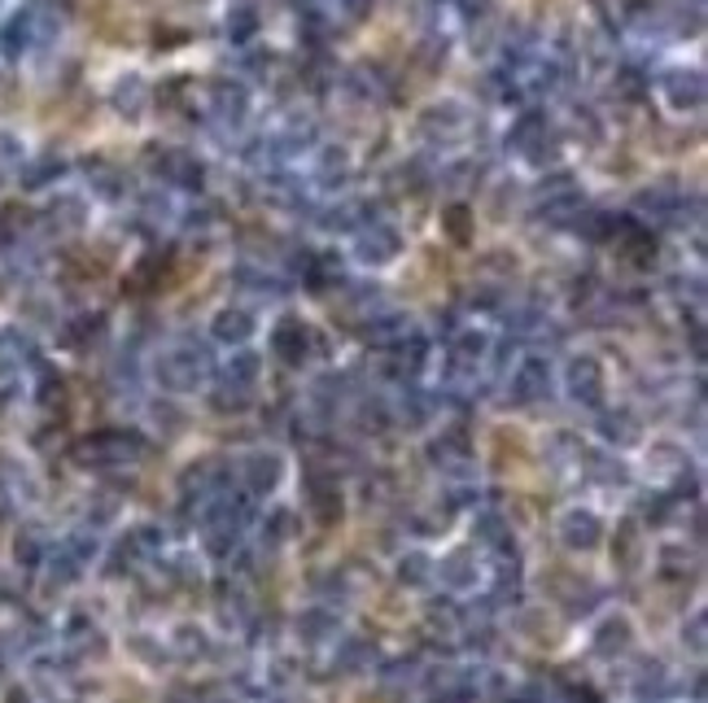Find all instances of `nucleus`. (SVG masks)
Returning a JSON list of instances; mask_svg holds the SVG:
<instances>
[{
    "mask_svg": "<svg viewBox=\"0 0 708 703\" xmlns=\"http://www.w3.org/2000/svg\"><path fill=\"white\" fill-rule=\"evenodd\" d=\"M284 481V459L276 450H254L241 459V493L245 498H263Z\"/></svg>",
    "mask_w": 708,
    "mask_h": 703,
    "instance_id": "10",
    "label": "nucleus"
},
{
    "mask_svg": "<svg viewBox=\"0 0 708 703\" xmlns=\"http://www.w3.org/2000/svg\"><path fill=\"white\" fill-rule=\"evenodd\" d=\"M202 520H206V551L223 560V556H232V551L241 547V538H245V529H250V498L223 490L211 507H206Z\"/></svg>",
    "mask_w": 708,
    "mask_h": 703,
    "instance_id": "2",
    "label": "nucleus"
},
{
    "mask_svg": "<svg viewBox=\"0 0 708 703\" xmlns=\"http://www.w3.org/2000/svg\"><path fill=\"white\" fill-rule=\"evenodd\" d=\"M259 35V9L254 4H232L227 9V40L232 44H250Z\"/></svg>",
    "mask_w": 708,
    "mask_h": 703,
    "instance_id": "26",
    "label": "nucleus"
},
{
    "mask_svg": "<svg viewBox=\"0 0 708 703\" xmlns=\"http://www.w3.org/2000/svg\"><path fill=\"white\" fill-rule=\"evenodd\" d=\"M272 350L281 354L284 363H302L306 350H311V328L302 324V319H281L276 328H272Z\"/></svg>",
    "mask_w": 708,
    "mask_h": 703,
    "instance_id": "19",
    "label": "nucleus"
},
{
    "mask_svg": "<svg viewBox=\"0 0 708 703\" xmlns=\"http://www.w3.org/2000/svg\"><path fill=\"white\" fill-rule=\"evenodd\" d=\"M250 114V88L236 79H219L211 88V119L219 123V132H236Z\"/></svg>",
    "mask_w": 708,
    "mask_h": 703,
    "instance_id": "11",
    "label": "nucleus"
},
{
    "mask_svg": "<svg viewBox=\"0 0 708 703\" xmlns=\"http://www.w3.org/2000/svg\"><path fill=\"white\" fill-rule=\"evenodd\" d=\"M171 646H175V655L198 660V655H206V651H211V638H206L202 625H180V630L171 633Z\"/></svg>",
    "mask_w": 708,
    "mask_h": 703,
    "instance_id": "29",
    "label": "nucleus"
},
{
    "mask_svg": "<svg viewBox=\"0 0 708 703\" xmlns=\"http://www.w3.org/2000/svg\"><path fill=\"white\" fill-rule=\"evenodd\" d=\"M630 642H635V625H630V617H621V612H608V617L595 625V633H590V651H595L599 660L626 655Z\"/></svg>",
    "mask_w": 708,
    "mask_h": 703,
    "instance_id": "14",
    "label": "nucleus"
},
{
    "mask_svg": "<svg viewBox=\"0 0 708 703\" xmlns=\"http://www.w3.org/2000/svg\"><path fill=\"white\" fill-rule=\"evenodd\" d=\"M635 206H638L643 218H674V214H682V193H678V189H669V184H660V189L638 193Z\"/></svg>",
    "mask_w": 708,
    "mask_h": 703,
    "instance_id": "24",
    "label": "nucleus"
},
{
    "mask_svg": "<svg viewBox=\"0 0 708 703\" xmlns=\"http://www.w3.org/2000/svg\"><path fill=\"white\" fill-rule=\"evenodd\" d=\"M403 254V236L390 227V223H363L358 232H354V258L363 263V267H390L394 258Z\"/></svg>",
    "mask_w": 708,
    "mask_h": 703,
    "instance_id": "7",
    "label": "nucleus"
},
{
    "mask_svg": "<svg viewBox=\"0 0 708 703\" xmlns=\"http://www.w3.org/2000/svg\"><path fill=\"white\" fill-rule=\"evenodd\" d=\"M498 700L503 703H547V686H543V682H507Z\"/></svg>",
    "mask_w": 708,
    "mask_h": 703,
    "instance_id": "35",
    "label": "nucleus"
},
{
    "mask_svg": "<svg viewBox=\"0 0 708 703\" xmlns=\"http://www.w3.org/2000/svg\"><path fill=\"white\" fill-rule=\"evenodd\" d=\"M149 162H153V171H158L166 184H180V189H202V175H206V166H202L193 153L166 149V153H153Z\"/></svg>",
    "mask_w": 708,
    "mask_h": 703,
    "instance_id": "16",
    "label": "nucleus"
},
{
    "mask_svg": "<svg viewBox=\"0 0 708 703\" xmlns=\"http://www.w3.org/2000/svg\"><path fill=\"white\" fill-rule=\"evenodd\" d=\"M705 74L700 71H687V67H674V71L660 74V96L669 101V110L678 114H691L705 105Z\"/></svg>",
    "mask_w": 708,
    "mask_h": 703,
    "instance_id": "12",
    "label": "nucleus"
},
{
    "mask_svg": "<svg viewBox=\"0 0 708 703\" xmlns=\"http://www.w3.org/2000/svg\"><path fill=\"white\" fill-rule=\"evenodd\" d=\"M346 171H351V157H346V153H337V149H324L315 180H320V184H342V180H346Z\"/></svg>",
    "mask_w": 708,
    "mask_h": 703,
    "instance_id": "34",
    "label": "nucleus"
},
{
    "mask_svg": "<svg viewBox=\"0 0 708 703\" xmlns=\"http://www.w3.org/2000/svg\"><path fill=\"white\" fill-rule=\"evenodd\" d=\"M560 385H565L568 403L590 407V411H599V407H604V389H608V380H604V363H599L595 354H573V358L565 363V371H560Z\"/></svg>",
    "mask_w": 708,
    "mask_h": 703,
    "instance_id": "4",
    "label": "nucleus"
},
{
    "mask_svg": "<svg viewBox=\"0 0 708 703\" xmlns=\"http://www.w3.org/2000/svg\"><path fill=\"white\" fill-rule=\"evenodd\" d=\"M110 101H114V110L119 114H128V119H136L144 110V101H149V88H144L141 74H123L119 83H114V92H110Z\"/></svg>",
    "mask_w": 708,
    "mask_h": 703,
    "instance_id": "25",
    "label": "nucleus"
},
{
    "mask_svg": "<svg viewBox=\"0 0 708 703\" xmlns=\"http://www.w3.org/2000/svg\"><path fill=\"white\" fill-rule=\"evenodd\" d=\"M433 577L451 594H473L477 581H482V563H477L473 551H451V556H442V560L433 563Z\"/></svg>",
    "mask_w": 708,
    "mask_h": 703,
    "instance_id": "13",
    "label": "nucleus"
},
{
    "mask_svg": "<svg viewBox=\"0 0 708 703\" xmlns=\"http://www.w3.org/2000/svg\"><path fill=\"white\" fill-rule=\"evenodd\" d=\"M293 538V511L289 507H276L267 520H263V542L267 547H284Z\"/></svg>",
    "mask_w": 708,
    "mask_h": 703,
    "instance_id": "33",
    "label": "nucleus"
},
{
    "mask_svg": "<svg viewBox=\"0 0 708 703\" xmlns=\"http://www.w3.org/2000/svg\"><path fill=\"white\" fill-rule=\"evenodd\" d=\"M297 638L306 646H324V642H337L342 638V621L328 612V608H306L297 617Z\"/></svg>",
    "mask_w": 708,
    "mask_h": 703,
    "instance_id": "20",
    "label": "nucleus"
},
{
    "mask_svg": "<svg viewBox=\"0 0 708 703\" xmlns=\"http://www.w3.org/2000/svg\"><path fill=\"white\" fill-rule=\"evenodd\" d=\"M9 703H27V700H22V695H13V700H9Z\"/></svg>",
    "mask_w": 708,
    "mask_h": 703,
    "instance_id": "40",
    "label": "nucleus"
},
{
    "mask_svg": "<svg viewBox=\"0 0 708 703\" xmlns=\"http://www.w3.org/2000/svg\"><path fill=\"white\" fill-rule=\"evenodd\" d=\"M595 428H599V437H604L608 446H617V450H630V446L643 441V428H638V420L630 411H604Z\"/></svg>",
    "mask_w": 708,
    "mask_h": 703,
    "instance_id": "22",
    "label": "nucleus"
},
{
    "mask_svg": "<svg viewBox=\"0 0 708 703\" xmlns=\"http://www.w3.org/2000/svg\"><path fill=\"white\" fill-rule=\"evenodd\" d=\"M337 4L346 9V18H358V13H367V4H372V0H337Z\"/></svg>",
    "mask_w": 708,
    "mask_h": 703,
    "instance_id": "38",
    "label": "nucleus"
},
{
    "mask_svg": "<svg viewBox=\"0 0 708 703\" xmlns=\"http://www.w3.org/2000/svg\"><path fill=\"white\" fill-rule=\"evenodd\" d=\"M398 581H403V585H425V581H433V560L421 556V551H407V556L398 560Z\"/></svg>",
    "mask_w": 708,
    "mask_h": 703,
    "instance_id": "31",
    "label": "nucleus"
},
{
    "mask_svg": "<svg viewBox=\"0 0 708 703\" xmlns=\"http://www.w3.org/2000/svg\"><path fill=\"white\" fill-rule=\"evenodd\" d=\"M459 13L473 18V13H486V0H459Z\"/></svg>",
    "mask_w": 708,
    "mask_h": 703,
    "instance_id": "39",
    "label": "nucleus"
},
{
    "mask_svg": "<svg viewBox=\"0 0 708 703\" xmlns=\"http://www.w3.org/2000/svg\"><path fill=\"white\" fill-rule=\"evenodd\" d=\"M211 403H214V411H245L250 403H254V389H241V385H223L219 380V389L211 394Z\"/></svg>",
    "mask_w": 708,
    "mask_h": 703,
    "instance_id": "32",
    "label": "nucleus"
},
{
    "mask_svg": "<svg viewBox=\"0 0 708 703\" xmlns=\"http://www.w3.org/2000/svg\"><path fill=\"white\" fill-rule=\"evenodd\" d=\"M464 110L459 105H428L425 114H421V136H428V141H446V136H455V132H464Z\"/></svg>",
    "mask_w": 708,
    "mask_h": 703,
    "instance_id": "21",
    "label": "nucleus"
},
{
    "mask_svg": "<svg viewBox=\"0 0 708 703\" xmlns=\"http://www.w3.org/2000/svg\"><path fill=\"white\" fill-rule=\"evenodd\" d=\"M31 49H40V44H36V22H31L27 9H18V13L0 27V53H4L9 62H18V58L31 53Z\"/></svg>",
    "mask_w": 708,
    "mask_h": 703,
    "instance_id": "18",
    "label": "nucleus"
},
{
    "mask_svg": "<svg viewBox=\"0 0 708 703\" xmlns=\"http://www.w3.org/2000/svg\"><path fill=\"white\" fill-rule=\"evenodd\" d=\"M92 556H97V538H88V533H71L49 560H44V568H49V581L53 585H71V581H79L83 577V568L92 563Z\"/></svg>",
    "mask_w": 708,
    "mask_h": 703,
    "instance_id": "9",
    "label": "nucleus"
},
{
    "mask_svg": "<svg viewBox=\"0 0 708 703\" xmlns=\"http://www.w3.org/2000/svg\"><path fill=\"white\" fill-rule=\"evenodd\" d=\"M473 533H477V542H482V547H490V551H498V556L512 547V533H507L503 516H495V511L477 516V529H473Z\"/></svg>",
    "mask_w": 708,
    "mask_h": 703,
    "instance_id": "28",
    "label": "nucleus"
},
{
    "mask_svg": "<svg viewBox=\"0 0 708 703\" xmlns=\"http://www.w3.org/2000/svg\"><path fill=\"white\" fill-rule=\"evenodd\" d=\"M512 149H516V157H525L529 166H547V162H556V153H560V136H556V128L543 119V114H525L516 128H512Z\"/></svg>",
    "mask_w": 708,
    "mask_h": 703,
    "instance_id": "5",
    "label": "nucleus"
},
{
    "mask_svg": "<svg viewBox=\"0 0 708 703\" xmlns=\"http://www.w3.org/2000/svg\"><path fill=\"white\" fill-rule=\"evenodd\" d=\"M507 385H512V403H516V407H534V403L552 398L556 371H552V363H547L543 354H525V358L516 363V371H512Z\"/></svg>",
    "mask_w": 708,
    "mask_h": 703,
    "instance_id": "6",
    "label": "nucleus"
},
{
    "mask_svg": "<svg viewBox=\"0 0 708 703\" xmlns=\"http://www.w3.org/2000/svg\"><path fill=\"white\" fill-rule=\"evenodd\" d=\"M259 376H263V358L254 350H245V346L236 354H227V363L219 367V380H223V385H241V389H254Z\"/></svg>",
    "mask_w": 708,
    "mask_h": 703,
    "instance_id": "23",
    "label": "nucleus"
},
{
    "mask_svg": "<svg viewBox=\"0 0 708 703\" xmlns=\"http://www.w3.org/2000/svg\"><path fill=\"white\" fill-rule=\"evenodd\" d=\"M416 337V324H412V315H372V324L363 328V342L372 346V350H398V346H407Z\"/></svg>",
    "mask_w": 708,
    "mask_h": 703,
    "instance_id": "15",
    "label": "nucleus"
},
{
    "mask_svg": "<svg viewBox=\"0 0 708 703\" xmlns=\"http://www.w3.org/2000/svg\"><path fill=\"white\" fill-rule=\"evenodd\" d=\"M311 507H315V516H320L324 524H333V520L342 516V493H337V486L315 481V486H311Z\"/></svg>",
    "mask_w": 708,
    "mask_h": 703,
    "instance_id": "30",
    "label": "nucleus"
},
{
    "mask_svg": "<svg viewBox=\"0 0 708 703\" xmlns=\"http://www.w3.org/2000/svg\"><path fill=\"white\" fill-rule=\"evenodd\" d=\"M74 455L83 468H128L144 455V437L136 428H105V432H92L88 441H79Z\"/></svg>",
    "mask_w": 708,
    "mask_h": 703,
    "instance_id": "3",
    "label": "nucleus"
},
{
    "mask_svg": "<svg viewBox=\"0 0 708 703\" xmlns=\"http://www.w3.org/2000/svg\"><path fill=\"white\" fill-rule=\"evenodd\" d=\"M211 371H214L211 346H202V342H193V337L171 342L166 350L153 358V376H158V385L171 389V394H193V389H202V385L211 380Z\"/></svg>",
    "mask_w": 708,
    "mask_h": 703,
    "instance_id": "1",
    "label": "nucleus"
},
{
    "mask_svg": "<svg viewBox=\"0 0 708 703\" xmlns=\"http://www.w3.org/2000/svg\"><path fill=\"white\" fill-rule=\"evenodd\" d=\"M211 337L219 346H236V350H241V346L254 337V315L241 310V306H223L211 319Z\"/></svg>",
    "mask_w": 708,
    "mask_h": 703,
    "instance_id": "17",
    "label": "nucleus"
},
{
    "mask_svg": "<svg viewBox=\"0 0 708 703\" xmlns=\"http://www.w3.org/2000/svg\"><path fill=\"white\" fill-rule=\"evenodd\" d=\"M464 459H473V455H468V441L459 432H446V437L433 441V463L437 468H464Z\"/></svg>",
    "mask_w": 708,
    "mask_h": 703,
    "instance_id": "27",
    "label": "nucleus"
},
{
    "mask_svg": "<svg viewBox=\"0 0 708 703\" xmlns=\"http://www.w3.org/2000/svg\"><path fill=\"white\" fill-rule=\"evenodd\" d=\"M556 538H560L565 551L586 556V551H595V547L604 542V520H599L590 507H568V511H560V520H556Z\"/></svg>",
    "mask_w": 708,
    "mask_h": 703,
    "instance_id": "8",
    "label": "nucleus"
},
{
    "mask_svg": "<svg viewBox=\"0 0 708 703\" xmlns=\"http://www.w3.org/2000/svg\"><path fill=\"white\" fill-rule=\"evenodd\" d=\"M682 642L696 655H705V612H691V625H682Z\"/></svg>",
    "mask_w": 708,
    "mask_h": 703,
    "instance_id": "37",
    "label": "nucleus"
},
{
    "mask_svg": "<svg viewBox=\"0 0 708 703\" xmlns=\"http://www.w3.org/2000/svg\"><path fill=\"white\" fill-rule=\"evenodd\" d=\"M62 171H67V166H62V157H44L40 166H31V171H27V189H40V184H49V180H53V175H62Z\"/></svg>",
    "mask_w": 708,
    "mask_h": 703,
    "instance_id": "36",
    "label": "nucleus"
}]
</instances>
